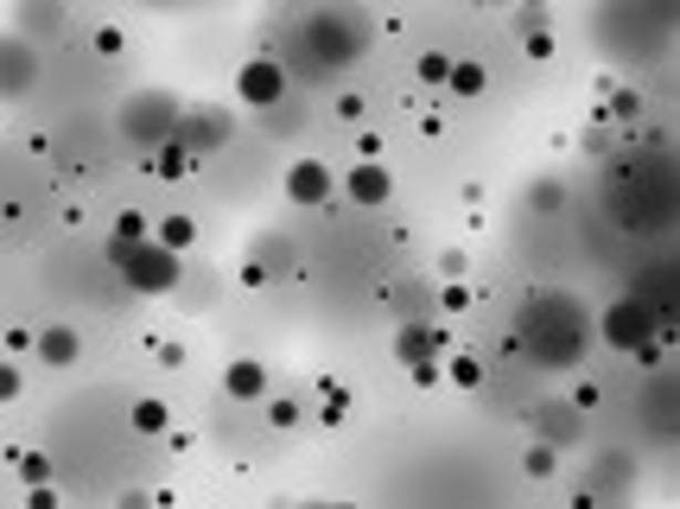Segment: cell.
<instances>
[{
    "label": "cell",
    "mask_w": 680,
    "mask_h": 509,
    "mask_svg": "<svg viewBox=\"0 0 680 509\" xmlns=\"http://www.w3.org/2000/svg\"><path fill=\"white\" fill-rule=\"evenodd\" d=\"M108 261H115V274L134 287V293H147V300H159V293H178V280H185V254L159 249V242H108Z\"/></svg>",
    "instance_id": "1"
},
{
    "label": "cell",
    "mask_w": 680,
    "mask_h": 509,
    "mask_svg": "<svg viewBox=\"0 0 680 509\" xmlns=\"http://www.w3.org/2000/svg\"><path fill=\"white\" fill-rule=\"evenodd\" d=\"M369 45V32L351 7H325L305 20V51H312V71H337V64H356Z\"/></svg>",
    "instance_id": "2"
},
{
    "label": "cell",
    "mask_w": 680,
    "mask_h": 509,
    "mask_svg": "<svg viewBox=\"0 0 680 509\" xmlns=\"http://www.w3.org/2000/svg\"><path fill=\"white\" fill-rule=\"evenodd\" d=\"M178 115H185V102L172 96V90H134V96L122 102V134L134 141V147H159V141H172Z\"/></svg>",
    "instance_id": "3"
},
{
    "label": "cell",
    "mask_w": 680,
    "mask_h": 509,
    "mask_svg": "<svg viewBox=\"0 0 680 509\" xmlns=\"http://www.w3.org/2000/svg\"><path fill=\"white\" fill-rule=\"evenodd\" d=\"M656 325H661V312L642 293H624V300H610L605 312H598V344H610V351H642L649 337H656Z\"/></svg>",
    "instance_id": "4"
},
{
    "label": "cell",
    "mask_w": 680,
    "mask_h": 509,
    "mask_svg": "<svg viewBox=\"0 0 680 509\" xmlns=\"http://www.w3.org/2000/svg\"><path fill=\"white\" fill-rule=\"evenodd\" d=\"M286 90H293V76H286V64H280L274 51H254V58L236 64V102L254 108V115H274L280 102H286Z\"/></svg>",
    "instance_id": "5"
},
{
    "label": "cell",
    "mask_w": 680,
    "mask_h": 509,
    "mask_svg": "<svg viewBox=\"0 0 680 509\" xmlns=\"http://www.w3.org/2000/svg\"><path fill=\"white\" fill-rule=\"evenodd\" d=\"M280 191H286V204H300V210H325V204L337 198V173H331L325 159L300 153V159L286 166V178H280Z\"/></svg>",
    "instance_id": "6"
},
{
    "label": "cell",
    "mask_w": 680,
    "mask_h": 509,
    "mask_svg": "<svg viewBox=\"0 0 680 509\" xmlns=\"http://www.w3.org/2000/svg\"><path fill=\"white\" fill-rule=\"evenodd\" d=\"M172 134L203 159V153H223V147H229V134H236V115H229V108H210V102H191V115H178Z\"/></svg>",
    "instance_id": "7"
},
{
    "label": "cell",
    "mask_w": 680,
    "mask_h": 509,
    "mask_svg": "<svg viewBox=\"0 0 680 509\" xmlns=\"http://www.w3.org/2000/svg\"><path fill=\"white\" fill-rule=\"evenodd\" d=\"M39 83V45H25L20 32H0V102L32 96Z\"/></svg>",
    "instance_id": "8"
},
{
    "label": "cell",
    "mask_w": 680,
    "mask_h": 509,
    "mask_svg": "<svg viewBox=\"0 0 680 509\" xmlns=\"http://www.w3.org/2000/svg\"><path fill=\"white\" fill-rule=\"evenodd\" d=\"M337 191H344L356 210H381V204H395V173H388L381 159H356L351 173L337 178Z\"/></svg>",
    "instance_id": "9"
},
{
    "label": "cell",
    "mask_w": 680,
    "mask_h": 509,
    "mask_svg": "<svg viewBox=\"0 0 680 509\" xmlns=\"http://www.w3.org/2000/svg\"><path fill=\"white\" fill-rule=\"evenodd\" d=\"M71 20V0H13V32L25 45H51Z\"/></svg>",
    "instance_id": "10"
},
{
    "label": "cell",
    "mask_w": 680,
    "mask_h": 509,
    "mask_svg": "<svg viewBox=\"0 0 680 509\" xmlns=\"http://www.w3.org/2000/svg\"><path fill=\"white\" fill-rule=\"evenodd\" d=\"M140 166H147L153 178H166V185H185V178L198 173V153H191V147H185V141L172 134V141H159V147L140 153Z\"/></svg>",
    "instance_id": "11"
},
{
    "label": "cell",
    "mask_w": 680,
    "mask_h": 509,
    "mask_svg": "<svg viewBox=\"0 0 680 509\" xmlns=\"http://www.w3.org/2000/svg\"><path fill=\"white\" fill-rule=\"evenodd\" d=\"M452 344H446V325H420V319H401V331H395V356L401 363H427V356H446Z\"/></svg>",
    "instance_id": "12"
},
{
    "label": "cell",
    "mask_w": 680,
    "mask_h": 509,
    "mask_svg": "<svg viewBox=\"0 0 680 509\" xmlns=\"http://www.w3.org/2000/svg\"><path fill=\"white\" fill-rule=\"evenodd\" d=\"M223 395L229 402H268V363L261 356H229Z\"/></svg>",
    "instance_id": "13"
},
{
    "label": "cell",
    "mask_w": 680,
    "mask_h": 509,
    "mask_svg": "<svg viewBox=\"0 0 680 509\" xmlns=\"http://www.w3.org/2000/svg\"><path fill=\"white\" fill-rule=\"evenodd\" d=\"M32 351H39L45 370H71L76 356H83V337H76V325H39L32 331Z\"/></svg>",
    "instance_id": "14"
},
{
    "label": "cell",
    "mask_w": 680,
    "mask_h": 509,
    "mask_svg": "<svg viewBox=\"0 0 680 509\" xmlns=\"http://www.w3.org/2000/svg\"><path fill=\"white\" fill-rule=\"evenodd\" d=\"M490 90V71H483L478 58H452V71H446V96L458 102H478Z\"/></svg>",
    "instance_id": "15"
},
{
    "label": "cell",
    "mask_w": 680,
    "mask_h": 509,
    "mask_svg": "<svg viewBox=\"0 0 680 509\" xmlns=\"http://www.w3.org/2000/svg\"><path fill=\"white\" fill-rule=\"evenodd\" d=\"M534 427H541L547 446H566V439L579 433V407H573V402H547L541 414H534Z\"/></svg>",
    "instance_id": "16"
},
{
    "label": "cell",
    "mask_w": 680,
    "mask_h": 509,
    "mask_svg": "<svg viewBox=\"0 0 680 509\" xmlns=\"http://www.w3.org/2000/svg\"><path fill=\"white\" fill-rule=\"evenodd\" d=\"M153 242H159V249H172V254H191V249H198V224H191L185 210H172V217H159V224H153Z\"/></svg>",
    "instance_id": "17"
},
{
    "label": "cell",
    "mask_w": 680,
    "mask_h": 509,
    "mask_svg": "<svg viewBox=\"0 0 680 509\" xmlns=\"http://www.w3.org/2000/svg\"><path fill=\"white\" fill-rule=\"evenodd\" d=\"M439 363H446V382H458V388H483V376H490V363L478 351H446Z\"/></svg>",
    "instance_id": "18"
},
{
    "label": "cell",
    "mask_w": 680,
    "mask_h": 509,
    "mask_svg": "<svg viewBox=\"0 0 680 509\" xmlns=\"http://www.w3.org/2000/svg\"><path fill=\"white\" fill-rule=\"evenodd\" d=\"M127 420H134V433H166V427H172V407L159 402V395H140Z\"/></svg>",
    "instance_id": "19"
},
{
    "label": "cell",
    "mask_w": 680,
    "mask_h": 509,
    "mask_svg": "<svg viewBox=\"0 0 680 509\" xmlns=\"http://www.w3.org/2000/svg\"><path fill=\"white\" fill-rule=\"evenodd\" d=\"M522 471H529V478H554V471H559V446L534 439L529 453H522Z\"/></svg>",
    "instance_id": "20"
},
{
    "label": "cell",
    "mask_w": 680,
    "mask_h": 509,
    "mask_svg": "<svg viewBox=\"0 0 680 509\" xmlns=\"http://www.w3.org/2000/svg\"><path fill=\"white\" fill-rule=\"evenodd\" d=\"M446 71H452V51H420V64H414V76L432 90H446Z\"/></svg>",
    "instance_id": "21"
},
{
    "label": "cell",
    "mask_w": 680,
    "mask_h": 509,
    "mask_svg": "<svg viewBox=\"0 0 680 509\" xmlns=\"http://www.w3.org/2000/svg\"><path fill=\"white\" fill-rule=\"evenodd\" d=\"M153 224H147V210H122L115 217V242H147Z\"/></svg>",
    "instance_id": "22"
},
{
    "label": "cell",
    "mask_w": 680,
    "mask_h": 509,
    "mask_svg": "<svg viewBox=\"0 0 680 509\" xmlns=\"http://www.w3.org/2000/svg\"><path fill=\"white\" fill-rule=\"evenodd\" d=\"M439 305H446V319H458V312H471V287H464V280H446V287H439Z\"/></svg>",
    "instance_id": "23"
},
{
    "label": "cell",
    "mask_w": 680,
    "mask_h": 509,
    "mask_svg": "<svg viewBox=\"0 0 680 509\" xmlns=\"http://www.w3.org/2000/svg\"><path fill=\"white\" fill-rule=\"evenodd\" d=\"M522 45H529V58L534 64H547V58H554V25H529V39H522Z\"/></svg>",
    "instance_id": "24"
},
{
    "label": "cell",
    "mask_w": 680,
    "mask_h": 509,
    "mask_svg": "<svg viewBox=\"0 0 680 509\" xmlns=\"http://www.w3.org/2000/svg\"><path fill=\"white\" fill-rule=\"evenodd\" d=\"M318 420H325V427H344V420H351V395H344V388H331L325 407H318Z\"/></svg>",
    "instance_id": "25"
},
{
    "label": "cell",
    "mask_w": 680,
    "mask_h": 509,
    "mask_svg": "<svg viewBox=\"0 0 680 509\" xmlns=\"http://www.w3.org/2000/svg\"><path fill=\"white\" fill-rule=\"evenodd\" d=\"M20 478H25V490H32V484H51V458L45 453H20Z\"/></svg>",
    "instance_id": "26"
},
{
    "label": "cell",
    "mask_w": 680,
    "mask_h": 509,
    "mask_svg": "<svg viewBox=\"0 0 680 509\" xmlns=\"http://www.w3.org/2000/svg\"><path fill=\"white\" fill-rule=\"evenodd\" d=\"M407 376H414V388H439V382H446V363H439V356H427V363H407Z\"/></svg>",
    "instance_id": "27"
},
{
    "label": "cell",
    "mask_w": 680,
    "mask_h": 509,
    "mask_svg": "<svg viewBox=\"0 0 680 509\" xmlns=\"http://www.w3.org/2000/svg\"><path fill=\"white\" fill-rule=\"evenodd\" d=\"M268 420H274V427H300V420H305V407L293 402V395H280V402H268Z\"/></svg>",
    "instance_id": "28"
},
{
    "label": "cell",
    "mask_w": 680,
    "mask_h": 509,
    "mask_svg": "<svg viewBox=\"0 0 680 509\" xmlns=\"http://www.w3.org/2000/svg\"><path fill=\"white\" fill-rule=\"evenodd\" d=\"M90 45H96V58H122L127 39H122V25H96V39H90Z\"/></svg>",
    "instance_id": "29"
},
{
    "label": "cell",
    "mask_w": 680,
    "mask_h": 509,
    "mask_svg": "<svg viewBox=\"0 0 680 509\" xmlns=\"http://www.w3.org/2000/svg\"><path fill=\"white\" fill-rule=\"evenodd\" d=\"M363 108H369V102L356 96V90H344V96L331 102V115H337V122H344V127H356V122H363Z\"/></svg>",
    "instance_id": "30"
},
{
    "label": "cell",
    "mask_w": 680,
    "mask_h": 509,
    "mask_svg": "<svg viewBox=\"0 0 680 509\" xmlns=\"http://www.w3.org/2000/svg\"><path fill=\"white\" fill-rule=\"evenodd\" d=\"M261 268H293V254H286V242L280 236H261V254H254Z\"/></svg>",
    "instance_id": "31"
},
{
    "label": "cell",
    "mask_w": 680,
    "mask_h": 509,
    "mask_svg": "<svg viewBox=\"0 0 680 509\" xmlns=\"http://www.w3.org/2000/svg\"><path fill=\"white\" fill-rule=\"evenodd\" d=\"M534 204H541V210H559V204H566V185H559V178H541V185H534Z\"/></svg>",
    "instance_id": "32"
},
{
    "label": "cell",
    "mask_w": 680,
    "mask_h": 509,
    "mask_svg": "<svg viewBox=\"0 0 680 509\" xmlns=\"http://www.w3.org/2000/svg\"><path fill=\"white\" fill-rule=\"evenodd\" d=\"M20 363H7V356H0V402H20Z\"/></svg>",
    "instance_id": "33"
},
{
    "label": "cell",
    "mask_w": 680,
    "mask_h": 509,
    "mask_svg": "<svg viewBox=\"0 0 680 509\" xmlns=\"http://www.w3.org/2000/svg\"><path fill=\"white\" fill-rule=\"evenodd\" d=\"M464 268H471V254H464V249H446V254H439V274H446V280H464Z\"/></svg>",
    "instance_id": "34"
},
{
    "label": "cell",
    "mask_w": 680,
    "mask_h": 509,
    "mask_svg": "<svg viewBox=\"0 0 680 509\" xmlns=\"http://www.w3.org/2000/svg\"><path fill=\"white\" fill-rule=\"evenodd\" d=\"M25 509H57V490H51V484H32V490H25Z\"/></svg>",
    "instance_id": "35"
},
{
    "label": "cell",
    "mask_w": 680,
    "mask_h": 509,
    "mask_svg": "<svg viewBox=\"0 0 680 509\" xmlns=\"http://www.w3.org/2000/svg\"><path fill=\"white\" fill-rule=\"evenodd\" d=\"M636 108H642V96H636V90H617V102H610V115H636Z\"/></svg>",
    "instance_id": "36"
},
{
    "label": "cell",
    "mask_w": 680,
    "mask_h": 509,
    "mask_svg": "<svg viewBox=\"0 0 680 509\" xmlns=\"http://www.w3.org/2000/svg\"><path fill=\"white\" fill-rule=\"evenodd\" d=\"M356 159H381V134H356Z\"/></svg>",
    "instance_id": "37"
},
{
    "label": "cell",
    "mask_w": 680,
    "mask_h": 509,
    "mask_svg": "<svg viewBox=\"0 0 680 509\" xmlns=\"http://www.w3.org/2000/svg\"><path fill=\"white\" fill-rule=\"evenodd\" d=\"M573 407H579V414L585 407H598V382H579V388H573Z\"/></svg>",
    "instance_id": "38"
},
{
    "label": "cell",
    "mask_w": 680,
    "mask_h": 509,
    "mask_svg": "<svg viewBox=\"0 0 680 509\" xmlns=\"http://www.w3.org/2000/svg\"><path fill=\"white\" fill-rule=\"evenodd\" d=\"M115 509H153V497H147V490H122V497H115Z\"/></svg>",
    "instance_id": "39"
},
{
    "label": "cell",
    "mask_w": 680,
    "mask_h": 509,
    "mask_svg": "<svg viewBox=\"0 0 680 509\" xmlns=\"http://www.w3.org/2000/svg\"><path fill=\"white\" fill-rule=\"evenodd\" d=\"M261 280H268V268H261V261L249 254V261H242V287H261Z\"/></svg>",
    "instance_id": "40"
},
{
    "label": "cell",
    "mask_w": 680,
    "mask_h": 509,
    "mask_svg": "<svg viewBox=\"0 0 680 509\" xmlns=\"http://www.w3.org/2000/svg\"><path fill=\"white\" fill-rule=\"evenodd\" d=\"M515 7H529V13H547V0H515Z\"/></svg>",
    "instance_id": "41"
},
{
    "label": "cell",
    "mask_w": 680,
    "mask_h": 509,
    "mask_svg": "<svg viewBox=\"0 0 680 509\" xmlns=\"http://www.w3.org/2000/svg\"><path fill=\"white\" fill-rule=\"evenodd\" d=\"M312 509H363V503H312Z\"/></svg>",
    "instance_id": "42"
},
{
    "label": "cell",
    "mask_w": 680,
    "mask_h": 509,
    "mask_svg": "<svg viewBox=\"0 0 680 509\" xmlns=\"http://www.w3.org/2000/svg\"><path fill=\"white\" fill-rule=\"evenodd\" d=\"M478 7H515V0H478Z\"/></svg>",
    "instance_id": "43"
},
{
    "label": "cell",
    "mask_w": 680,
    "mask_h": 509,
    "mask_svg": "<svg viewBox=\"0 0 680 509\" xmlns=\"http://www.w3.org/2000/svg\"><path fill=\"white\" fill-rule=\"evenodd\" d=\"M268 509H293V503H268Z\"/></svg>",
    "instance_id": "44"
},
{
    "label": "cell",
    "mask_w": 680,
    "mask_h": 509,
    "mask_svg": "<svg viewBox=\"0 0 680 509\" xmlns=\"http://www.w3.org/2000/svg\"><path fill=\"white\" fill-rule=\"evenodd\" d=\"M305 509H312V503H305Z\"/></svg>",
    "instance_id": "45"
}]
</instances>
